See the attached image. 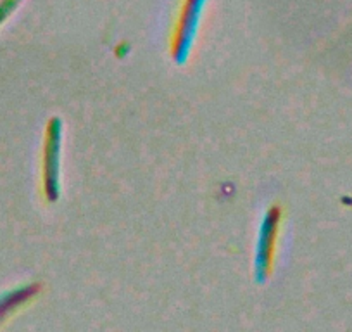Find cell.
<instances>
[{"mask_svg": "<svg viewBox=\"0 0 352 332\" xmlns=\"http://www.w3.org/2000/svg\"><path fill=\"white\" fill-rule=\"evenodd\" d=\"M23 0H0V25H4Z\"/></svg>", "mask_w": 352, "mask_h": 332, "instance_id": "5", "label": "cell"}, {"mask_svg": "<svg viewBox=\"0 0 352 332\" xmlns=\"http://www.w3.org/2000/svg\"><path fill=\"white\" fill-rule=\"evenodd\" d=\"M206 4L208 0H180V8L169 39V52L173 61L180 66L190 57Z\"/></svg>", "mask_w": 352, "mask_h": 332, "instance_id": "1", "label": "cell"}, {"mask_svg": "<svg viewBox=\"0 0 352 332\" xmlns=\"http://www.w3.org/2000/svg\"><path fill=\"white\" fill-rule=\"evenodd\" d=\"M283 209L280 205H272L264 213L259 225L256 240V255H254V273L257 282H264L272 276L275 267L276 247H278L280 229H282Z\"/></svg>", "mask_w": 352, "mask_h": 332, "instance_id": "2", "label": "cell"}, {"mask_svg": "<svg viewBox=\"0 0 352 332\" xmlns=\"http://www.w3.org/2000/svg\"><path fill=\"white\" fill-rule=\"evenodd\" d=\"M40 291H42V284L32 282L0 294V325L4 324L6 320H9L19 308H23L30 301L35 300L40 294Z\"/></svg>", "mask_w": 352, "mask_h": 332, "instance_id": "4", "label": "cell"}, {"mask_svg": "<svg viewBox=\"0 0 352 332\" xmlns=\"http://www.w3.org/2000/svg\"><path fill=\"white\" fill-rule=\"evenodd\" d=\"M60 144L63 123L59 118H50L42 147V192L47 203H56L60 196Z\"/></svg>", "mask_w": 352, "mask_h": 332, "instance_id": "3", "label": "cell"}]
</instances>
